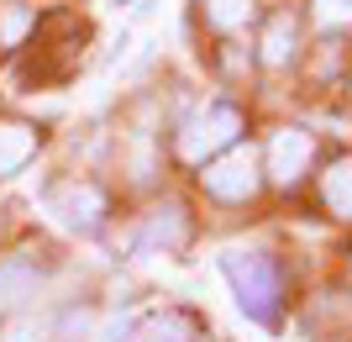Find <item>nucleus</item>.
Segmentation results:
<instances>
[{
    "label": "nucleus",
    "instance_id": "1",
    "mask_svg": "<svg viewBox=\"0 0 352 342\" xmlns=\"http://www.w3.org/2000/svg\"><path fill=\"white\" fill-rule=\"evenodd\" d=\"M221 274L236 306L258 327H279V264L268 253H221Z\"/></svg>",
    "mask_w": 352,
    "mask_h": 342
},
{
    "label": "nucleus",
    "instance_id": "2",
    "mask_svg": "<svg viewBox=\"0 0 352 342\" xmlns=\"http://www.w3.org/2000/svg\"><path fill=\"white\" fill-rule=\"evenodd\" d=\"M236 137H242V111L236 105H226V100H210V105H200L184 127H179V142H174V153L184 158V164H210L216 153H226V148H236Z\"/></svg>",
    "mask_w": 352,
    "mask_h": 342
},
{
    "label": "nucleus",
    "instance_id": "3",
    "mask_svg": "<svg viewBox=\"0 0 352 342\" xmlns=\"http://www.w3.org/2000/svg\"><path fill=\"white\" fill-rule=\"evenodd\" d=\"M200 184L206 195L236 206V200H252V195L263 190V153L252 148V142H236V148L216 153L210 164H200Z\"/></svg>",
    "mask_w": 352,
    "mask_h": 342
},
{
    "label": "nucleus",
    "instance_id": "4",
    "mask_svg": "<svg viewBox=\"0 0 352 342\" xmlns=\"http://www.w3.org/2000/svg\"><path fill=\"white\" fill-rule=\"evenodd\" d=\"M47 216L69 232H79V237H95L105 226V190L95 179H63L47 190Z\"/></svg>",
    "mask_w": 352,
    "mask_h": 342
},
{
    "label": "nucleus",
    "instance_id": "5",
    "mask_svg": "<svg viewBox=\"0 0 352 342\" xmlns=\"http://www.w3.org/2000/svg\"><path fill=\"white\" fill-rule=\"evenodd\" d=\"M310 158H316V137L305 127H279L263 148V174L289 190V184H300L310 174Z\"/></svg>",
    "mask_w": 352,
    "mask_h": 342
},
{
    "label": "nucleus",
    "instance_id": "6",
    "mask_svg": "<svg viewBox=\"0 0 352 342\" xmlns=\"http://www.w3.org/2000/svg\"><path fill=\"white\" fill-rule=\"evenodd\" d=\"M37 290H43V268L32 264L27 253L0 258V316L27 311L32 300H37Z\"/></svg>",
    "mask_w": 352,
    "mask_h": 342
},
{
    "label": "nucleus",
    "instance_id": "7",
    "mask_svg": "<svg viewBox=\"0 0 352 342\" xmlns=\"http://www.w3.org/2000/svg\"><path fill=\"white\" fill-rule=\"evenodd\" d=\"M37 148H43V132L32 121H0V179L21 174L37 158Z\"/></svg>",
    "mask_w": 352,
    "mask_h": 342
},
{
    "label": "nucleus",
    "instance_id": "8",
    "mask_svg": "<svg viewBox=\"0 0 352 342\" xmlns=\"http://www.w3.org/2000/svg\"><path fill=\"white\" fill-rule=\"evenodd\" d=\"M142 242H147V248H163V253H179V248L190 242V222H184V211L163 206V211H153V216H142Z\"/></svg>",
    "mask_w": 352,
    "mask_h": 342
},
{
    "label": "nucleus",
    "instance_id": "9",
    "mask_svg": "<svg viewBox=\"0 0 352 342\" xmlns=\"http://www.w3.org/2000/svg\"><path fill=\"white\" fill-rule=\"evenodd\" d=\"M258 47H263L258 58H263L268 69H284V63H294V53H300V27H294V16L279 11V16L263 27V43H258Z\"/></svg>",
    "mask_w": 352,
    "mask_h": 342
},
{
    "label": "nucleus",
    "instance_id": "10",
    "mask_svg": "<svg viewBox=\"0 0 352 342\" xmlns=\"http://www.w3.org/2000/svg\"><path fill=\"white\" fill-rule=\"evenodd\" d=\"M321 206L337 222H352V153L331 158V169L321 174Z\"/></svg>",
    "mask_w": 352,
    "mask_h": 342
},
{
    "label": "nucleus",
    "instance_id": "11",
    "mask_svg": "<svg viewBox=\"0 0 352 342\" xmlns=\"http://www.w3.org/2000/svg\"><path fill=\"white\" fill-rule=\"evenodd\" d=\"M95 332H100V311L95 306H63L47 321V342H95Z\"/></svg>",
    "mask_w": 352,
    "mask_h": 342
},
{
    "label": "nucleus",
    "instance_id": "12",
    "mask_svg": "<svg viewBox=\"0 0 352 342\" xmlns=\"http://www.w3.org/2000/svg\"><path fill=\"white\" fill-rule=\"evenodd\" d=\"M190 337H195V321L184 311H158L147 321H137L126 342H190Z\"/></svg>",
    "mask_w": 352,
    "mask_h": 342
},
{
    "label": "nucleus",
    "instance_id": "13",
    "mask_svg": "<svg viewBox=\"0 0 352 342\" xmlns=\"http://www.w3.org/2000/svg\"><path fill=\"white\" fill-rule=\"evenodd\" d=\"M206 21L216 32H236L252 21V0H206Z\"/></svg>",
    "mask_w": 352,
    "mask_h": 342
},
{
    "label": "nucleus",
    "instance_id": "14",
    "mask_svg": "<svg viewBox=\"0 0 352 342\" xmlns=\"http://www.w3.org/2000/svg\"><path fill=\"white\" fill-rule=\"evenodd\" d=\"M310 21H316L321 32L352 27V0H310Z\"/></svg>",
    "mask_w": 352,
    "mask_h": 342
},
{
    "label": "nucleus",
    "instance_id": "15",
    "mask_svg": "<svg viewBox=\"0 0 352 342\" xmlns=\"http://www.w3.org/2000/svg\"><path fill=\"white\" fill-rule=\"evenodd\" d=\"M6 342H47V321H37L32 311H16L11 332H6Z\"/></svg>",
    "mask_w": 352,
    "mask_h": 342
},
{
    "label": "nucleus",
    "instance_id": "16",
    "mask_svg": "<svg viewBox=\"0 0 352 342\" xmlns=\"http://www.w3.org/2000/svg\"><path fill=\"white\" fill-rule=\"evenodd\" d=\"M126 337H132V327H126V321H111L105 332H95V342H126Z\"/></svg>",
    "mask_w": 352,
    "mask_h": 342
}]
</instances>
